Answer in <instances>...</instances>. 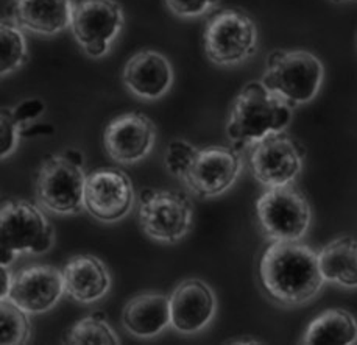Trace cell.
<instances>
[{"label":"cell","mask_w":357,"mask_h":345,"mask_svg":"<svg viewBox=\"0 0 357 345\" xmlns=\"http://www.w3.org/2000/svg\"><path fill=\"white\" fill-rule=\"evenodd\" d=\"M61 270L66 294L78 303L100 300L111 288V275L107 265L92 255L72 256Z\"/></svg>","instance_id":"obj_18"},{"label":"cell","mask_w":357,"mask_h":345,"mask_svg":"<svg viewBox=\"0 0 357 345\" xmlns=\"http://www.w3.org/2000/svg\"><path fill=\"white\" fill-rule=\"evenodd\" d=\"M303 161V147L284 131L272 133L250 145V172L266 188L292 184L300 175Z\"/></svg>","instance_id":"obj_10"},{"label":"cell","mask_w":357,"mask_h":345,"mask_svg":"<svg viewBox=\"0 0 357 345\" xmlns=\"http://www.w3.org/2000/svg\"><path fill=\"white\" fill-rule=\"evenodd\" d=\"M256 219L261 233L270 242L301 241L312 222V208L294 184L275 186L256 200Z\"/></svg>","instance_id":"obj_5"},{"label":"cell","mask_w":357,"mask_h":345,"mask_svg":"<svg viewBox=\"0 0 357 345\" xmlns=\"http://www.w3.org/2000/svg\"><path fill=\"white\" fill-rule=\"evenodd\" d=\"M0 278H2V286H0V300H5V298H8L11 283H13V277L10 275V272L6 270V265H2V269H0Z\"/></svg>","instance_id":"obj_29"},{"label":"cell","mask_w":357,"mask_h":345,"mask_svg":"<svg viewBox=\"0 0 357 345\" xmlns=\"http://www.w3.org/2000/svg\"><path fill=\"white\" fill-rule=\"evenodd\" d=\"M156 127L153 121L139 111L123 112L108 122L103 131V147L112 161L139 163L153 150Z\"/></svg>","instance_id":"obj_13"},{"label":"cell","mask_w":357,"mask_h":345,"mask_svg":"<svg viewBox=\"0 0 357 345\" xmlns=\"http://www.w3.org/2000/svg\"><path fill=\"white\" fill-rule=\"evenodd\" d=\"M74 0H13L10 19L19 29L54 36L69 29Z\"/></svg>","instance_id":"obj_17"},{"label":"cell","mask_w":357,"mask_h":345,"mask_svg":"<svg viewBox=\"0 0 357 345\" xmlns=\"http://www.w3.org/2000/svg\"><path fill=\"white\" fill-rule=\"evenodd\" d=\"M301 342L306 345H354L357 344V318L342 308L323 311L307 325Z\"/></svg>","instance_id":"obj_21"},{"label":"cell","mask_w":357,"mask_h":345,"mask_svg":"<svg viewBox=\"0 0 357 345\" xmlns=\"http://www.w3.org/2000/svg\"><path fill=\"white\" fill-rule=\"evenodd\" d=\"M54 245V227L35 203L6 202L0 211L2 265L13 264L19 255H43Z\"/></svg>","instance_id":"obj_4"},{"label":"cell","mask_w":357,"mask_h":345,"mask_svg":"<svg viewBox=\"0 0 357 345\" xmlns=\"http://www.w3.org/2000/svg\"><path fill=\"white\" fill-rule=\"evenodd\" d=\"M169 300L170 327L181 335L200 333L213 322L217 311L214 291L195 278L178 284Z\"/></svg>","instance_id":"obj_15"},{"label":"cell","mask_w":357,"mask_h":345,"mask_svg":"<svg viewBox=\"0 0 357 345\" xmlns=\"http://www.w3.org/2000/svg\"><path fill=\"white\" fill-rule=\"evenodd\" d=\"M123 85L144 101H156L167 94L174 83L169 59L155 50H141L131 57L122 72Z\"/></svg>","instance_id":"obj_16"},{"label":"cell","mask_w":357,"mask_h":345,"mask_svg":"<svg viewBox=\"0 0 357 345\" xmlns=\"http://www.w3.org/2000/svg\"><path fill=\"white\" fill-rule=\"evenodd\" d=\"M137 217L145 235L155 241L176 244L192 230L194 208L183 192L144 189Z\"/></svg>","instance_id":"obj_8"},{"label":"cell","mask_w":357,"mask_h":345,"mask_svg":"<svg viewBox=\"0 0 357 345\" xmlns=\"http://www.w3.org/2000/svg\"><path fill=\"white\" fill-rule=\"evenodd\" d=\"M259 281L273 302L292 308L315 298L325 278L317 251L301 241H275L261 256Z\"/></svg>","instance_id":"obj_1"},{"label":"cell","mask_w":357,"mask_h":345,"mask_svg":"<svg viewBox=\"0 0 357 345\" xmlns=\"http://www.w3.org/2000/svg\"><path fill=\"white\" fill-rule=\"evenodd\" d=\"M31 336V323L29 313L17 307L10 298L0 300V344L22 345Z\"/></svg>","instance_id":"obj_24"},{"label":"cell","mask_w":357,"mask_h":345,"mask_svg":"<svg viewBox=\"0 0 357 345\" xmlns=\"http://www.w3.org/2000/svg\"><path fill=\"white\" fill-rule=\"evenodd\" d=\"M242 169L243 163L237 149L211 145L197 150L181 180L197 197L214 198L233 188Z\"/></svg>","instance_id":"obj_11"},{"label":"cell","mask_w":357,"mask_h":345,"mask_svg":"<svg viewBox=\"0 0 357 345\" xmlns=\"http://www.w3.org/2000/svg\"><path fill=\"white\" fill-rule=\"evenodd\" d=\"M123 27V10L116 0H74L70 30L86 55H107Z\"/></svg>","instance_id":"obj_9"},{"label":"cell","mask_w":357,"mask_h":345,"mask_svg":"<svg viewBox=\"0 0 357 345\" xmlns=\"http://www.w3.org/2000/svg\"><path fill=\"white\" fill-rule=\"evenodd\" d=\"M0 75L5 77L17 71L29 58L22 29H19L10 17L8 21L2 19L0 24Z\"/></svg>","instance_id":"obj_23"},{"label":"cell","mask_w":357,"mask_h":345,"mask_svg":"<svg viewBox=\"0 0 357 345\" xmlns=\"http://www.w3.org/2000/svg\"><path fill=\"white\" fill-rule=\"evenodd\" d=\"M292 110L262 82H250L231 106L227 135L234 149L250 147L267 135L286 130L292 121Z\"/></svg>","instance_id":"obj_2"},{"label":"cell","mask_w":357,"mask_h":345,"mask_svg":"<svg viewBox=\"0 0 357 345\" xmlns=\"http://www.w3.org/2000/svg\"><path fill=\"white\" fill-rule=\"evenodd\" d=\"M325 78L323 63L307 50H275L261 82L292 108L312 102Z\"/></svg>","instance_id":"obj_3"},{"label":"cell","mask_w":357,"mask_h":345,"mask_svg":"<svg viewBox=\"0 0 357 345\" xmlns=\"http://www.w3.org/2000/svg\"><path fill=\"white\" fill-rule=\"evenodd\" d=\"M203 49L217 66L245 63L257 50V29L247 13L225 8L211 16L203 31Z\"/></svg>","instance_id":"obj_6"},{"label":"cell","mask_w":357,"mask_h":345,"mask_svg":"<svg viewBox=\"0 0 357 345\" xmlns=\"http://www.w3.org/2000/svg\"><path fill=\"white\" fill-rule=\"evenodd\" d=\"M19 138H21V129L13 117V111L2 108L0 112V156L2 159L16 150Z\"/></svg>","instance_id":"obj_26"},{"label":"cell","mask_w":357,"mask_h":345,"mask_svg":"<svg viewBox=\"0 0 357 345\" xmlns=\"http://www.w3.org/2000/svg\"><path fill=\"white\" fill-rule=\"evenodd\" d=\"M66 292L63 270L54 265H33L13 275L8 298L29 314L47 313Z\"/></svg>","instance_id":"obj_14"},{"label":"cell","mask_w":357,"mask_h":345,"mask_svg":"<svg viewBox=\"0 0 357 345\" xmlns=\"http://www.w3.org/2000/svg\"><path fill=\"white\" fill-rule=\"evenodd\" d=\"M11 111L13 117H15L19 129L22 131L25 127H30V124L33 121H36V119L43 115L45 111V105L39 101V98H29V101L19 103L16 108H13Z\"/></svg>","instance_id":"obj_28"},{"label":"cell","mask_w":357,"mask_h":345,"mask_svg":"<svg viewBox=\"0 0 357 345\" xmlns=\"http://www.w3.org/2000/svg\"><path fill=\"white\" fill-rule=\"evenodd\" d=\"M197 147L188 141H174L169 144L167 152H165V168L172 175L176 178H183L189 169V166L192 164L194 158L197 155Z\"/></svg>","instance_id":"obj_25"},{"label":"cell","mask_w":357,"mask_h":345,"mask_svg":"<svg viewBox=\"0 0 357 345\" xmlns=\"http://www.w3.org/2000/svg\"><path fill=\"white\" fill-rule=\"evenodd\" d=\"M319 265L325 281L345 289L357 288V241L342 236L326 244L319 254Z\"/></svg>","instance_id":"obj_20"},{"label":"cell","mask_w":357,"mask_h":345,"mask_svg":"<svg viewBox=\"0 0 357 345\" xmlns=\"http://www.w3.org/2000/svg\"><path fill=\"white\" fill-rule=\"evenodd\" d=\"M86 175L83 164L63 155H49L36 172L38 202L55 214H77L84 208Z\"/></svg>","instance_id":"obj_7"},{"label":"cell","mask_w":357,"mask_h":345,"mask_svg":"<svg viewBox=\"0 0 357 345\" xmlns=\"http://www.w3.org/2000/svg\"><path fill=\"white\" fill-rule=\"evenodd\" d=\"M135 205V188L130 177L116 168H100L86 177L84 210L100 222H117Z\"/></svg>","instance_id":"obj_12"},{"label":"cell","mask_w":357,"mask_h":345,"mask_svg":"<svg viewBox=\"0 0 357 345\" xmlns=\"http://www.w3.org/2000/svg\"><path fill=\"white\" fill-rule=\"evenodd\" d=\"M63 342L72 345H119L121 339L109 327L105 314L97 311L72 325L64 333Z\"/></svg>","instance_id":"obj_22"},{"label":"cell","mask_w":357,"mask_h":345,"mask_svg":"<svg viewBox=\"0 0 357 345\" xmlns=\"http://www.w3.org/2000/svg\"><path fill=\"white\" fill-rule=\"evenodd\" d=\"M333 2H335V3H340V2H345V0H333Z\"/></svg>","instance_id":"obj_30"},{"label":"cell","mask_w":357,"mask_h":345,"mask_svg":"<svg viewBox=\"0 0 357 345\" xmlns=\"http://www.w3.org/2000/svg\"><path fill=\"white\" fill-rule=\"evenodd\" d=\"M122 325L141 339L155 337L170 327V300L164 294H141L125 304Z\"/></svg>","instance_id":"obj_19"},{"label":"cell","mask_w":357,"mask_h":345,"mask_svg":"<svg viewBox=\"0 0 357 345\" xmlns=\"http://www.w3.org/2000/svg\"><path fill=\"white\" fill-rule=\"evenodd\" d=\"M220 0H165L167 8L178 17H198L213 10Z\"/></svg>","instance_id":"obj_27"}]
</instances>
